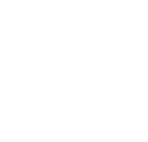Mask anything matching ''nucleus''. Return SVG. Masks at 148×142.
<instances>
[]
</instances>
